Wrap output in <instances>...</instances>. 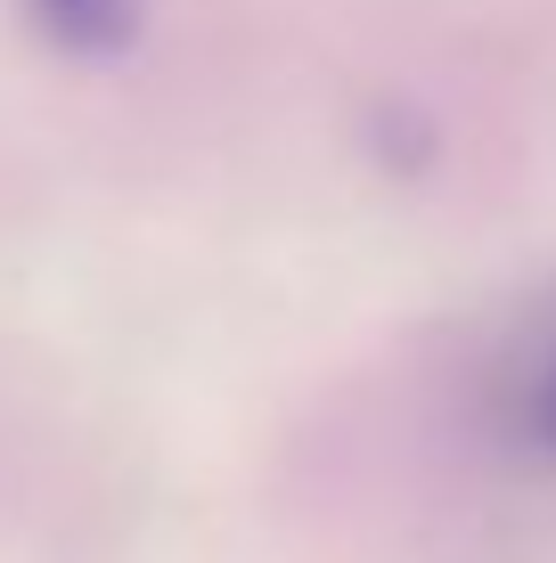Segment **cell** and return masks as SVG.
Wrapping results in <instances>:
<instances>
[{"label":"cell","instance_id":"1","mask_svg":"<svg viewBox=\"0 0 556 563\" xmlns=\"http://www.w3.org/2000/svg\"><path fill=\"white\" fill-rule=\"evenodd\" d=\"M50 49L66 57H123L148 25V0H25Z\"/></svg>","mask_w":556,"mask_h":563},{"label":"cell","instance_id":"2","mask_svg":"<svg viewBox=\"0 0 556 563\" xmlns=\"http://www.w3.org/2000/svg\"><path fill=\"white\" fill-rule=\"evenodd\" d=\"M524 433H532L541 457H556V360L532 376V393H524Z\"/></svg>","mask_w":556,"mask_h":563}]
</instances>
